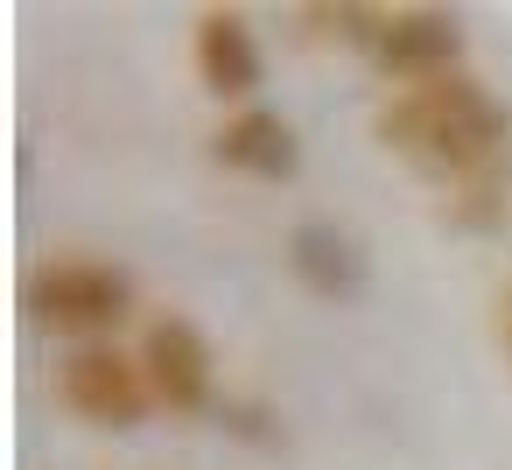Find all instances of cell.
<instances>
[{"label": "cell", "mask_w": 512, "mask_h": 470, "mask_svg": "<svg viewBox=\"0 0 512 470\" xmlns=\"http://www.w3.org/2000/svg\"><path fill=\"white\" fill-rule=\"evenodd\" d=\"M190 71L211 99H253L260 92V43L239 8H204L190 29Z\"/></svg>", "instance_id": "52a82bcc"}, {"label": "cell", "mask_w": 512, "mask_h": 470, "mask_svg": "<svg viewBox=\"0 0 512 470\" xmlns=\"http://www.w3.org/2000/svg\"><path fill=\"white\" fill-rule=\"evenodd\" d=\"M211 155H218L225 169L253 176V183H288L295 162H302V141H295V127H288L281 113H267V106H239V113L211 134Z\"/></svg>", "instance_id": "ba28073f"}, {"label": "cell", "mask_w": 512, "mask_h": 470, "mask_svg": "<svg viewBox=\"0 0 512 470\" xmlns=\"http://www.w3.org/2000/svg\"><path fill=\"white\" fill-rule=\"evenodd\" d=\"M22 302L43 330L78 337V344H106V330H120L134 309V281L106 260H50L29 274Z\"/></svg>", "instance_id": "7a4b0ae2"}, {"label": "cell", "mask_w": 512, "mask_h": 470, "mask_svg": "<svg viewBox=\"0 0 512 470\" xmlns=\"http://www.w3.org/2000/svg\"><path fill=\"white\" fill-rule=\"evenodd\" d=\"M442 218L456 232H505V218H512V162L491 169V176H470V183L442 190Z\"/></svg>", "instance_id": "9c48e42d"}, {"label": "cell", "mask_w": 512, "mask_h": 470, "mask_svg": "<svg viewBox=\"0 0 512 470\" xmlns=\"http://www.w3.org/2000/svg\"><path fill=\"white\" fill-rule=\"evenodd\" d=\"M372 141L407 155L428 183L456 190V183L512 162V106L491 99V85H477L470 71H456V78L393 92L372 113Z\"/></svg>", "instance_id": "6da1fadb"}, {"label": "cell", "mask_w": 512, "mask_h": 470, "mask_svg": "<svg viewBox=\"0 0 512 470\" xmlns=\"http://www.w3.org/2000/svg\"><path fill=\"white\" fill-rule=\"evenodd\" d=\"M141 372H148L155 407H169V414L218 407V358H211V344L190 316H155L141 330Z\"/></svg>", "instance_id": "277c9868"}, {"label": "cell", "mask_w": 512, "mask_h": 470, "mask_svg": "<svg viewBox=\"0 0 512 470\" xmlns=\"http://www.w3.org/2000/svg\"><path fill=\"white\" fill-rule=\"evenodd\" d=\"M386 15H393V8H302V29L323 36V43H358V50L372 57Z\"/></svg>", "instance_id": "30bf717a"}, {"label": "cell", "mask_w": 512, "mask_h": 470, "mask_svg": "<svg viewBox=\"0 0 512 470\" xmlns=\"http://www.w3.org/2000/svg\"><path fill=\"white\" fill-rule=\"evenodd\" d=\"M218 421L239 435V442H260V449H281V414L267 400H218Z\"/></svg>", "instance_id": "8fae6325"}, {"label": "cell", "mask_w": 512, "mask_h": 470, "mask_svg": "<svg viewBox=\"0 0 512 470\" xmlns=\"http://www.w3.org/2000/svg\"><path fill=\"white\" fill-rule=\"evenodd\" d=\"M498 337L512 344V288H505V302H498Z\"/></svg>", "instance_id": "7c38bea8"}, {"label": "cell", "mask_w": 512, "mask_h": 470, "mask_svg": "<svg viewBox=\"0 0 512 470\" xmlns=\"http://www.w3.org/2000/svg\"><path fill=\"white\" fill-rule=\"evenodd\" d=\"M57 400L92 428H134L155 407L141 351H120V344H78L71 358H57Z\"/></svg>", "instance_id": "3957f363"}, {"label": "cell", "mask_w": 512, "mask_h": 470, "mask_svg": "<svg viewBox=\"0 0 512 470\" xmlns=\"http://www.w3.org/2000/svg\"><path fill=\"white\" fill-rule=\"evenodd\" d=\"M288 274L316 295V302H358L372 288V260L358 246V232L330 225V218H302L288 232Z\"/></svg>", "instance_id": "8992f818"}, {"label": "cell", "mask_w": 512, "mask_h": 470, "mask_svg": "<svg viewBox=\"0 0 512 470\" xmlns=\"http://www.w3.org/2000/svg\"><path fill=\"white\" fill-rule=\"evenodd\" d=\"M372 71L386 85H400V92L456 78L463 71V22L442 15V8H393L379 43H372Z\"/></svg>", "instance_id": "5b68a950"}]
</instances>
